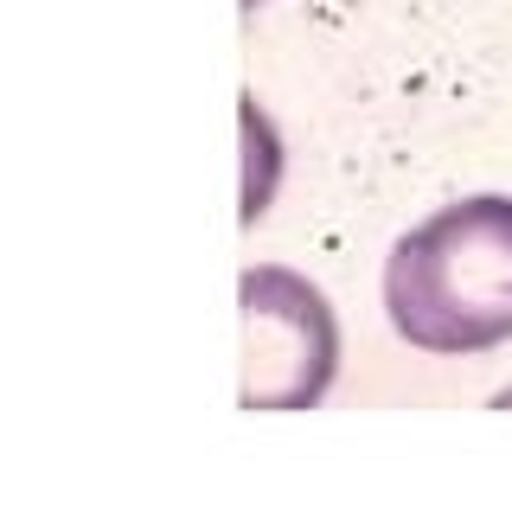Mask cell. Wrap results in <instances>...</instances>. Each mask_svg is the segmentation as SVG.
I'll return each instance as SVG.
<instances>
[{"label":"cell","instance_id":"1","mask_svg":"<svg viewBox=\"0 0 512 512\" xmlns=\"http://www.w3.org/2000/svg\"><path fill=\"white\" fill-rule=\"evenodd\" d=\"M391 327L423 352H480L512 333V199H461L397 237Z\"/></svg>","mask_w":512,"mask_h":512},{"label":"cell","instance_id":"2","mask_svg":"<svg viewBox=\"0 0 512 512\" xmlns=\"http://www.w3.org/2000/svg\"><path fill=\"white\" fill-rule=\"evenodd\" d=\"M244 359H250V378H244L250 410L314 404L333 372L327 301L308 282L282 276V269L244 276Z\"/></svg>","mask_w":512,"mask_h":512}]
</instances>
